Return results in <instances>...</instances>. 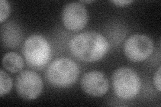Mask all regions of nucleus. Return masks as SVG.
<instances>
[{
  "instance_id": "obj_4",
  "label": "nucleus",
  "mask_w": 161,
  "mask_h": 107,
  "mask_svg": "<svg viewBox=\"0 0 161 107\" xmlns=\"http://www.w3.org/2000/svg\"><path fill=\"white\" fill-rule=\"evenodd\" d=\"M22 52L30 66L41 68L49 62L51 57V47L48 40L42 35L33 34L25 41Z\"/></svg>"
},
{
  "instance_id": "obj_7",
  "label": "nucleus",
  "mask_w": 161,
  "mask_h": 107,
  "mask_svg": "<svg viewBox=\"0 0 161 107\" xmlns=\"http://www.w3.org/2000/svg\"><path fill=\"white\" fill-rule=\"evenodd\" d=\"M88 20L87 10L80 2L69 3L63 9L62 22L69 31H80L86 26Z\"/></svg>"
},
{
  "instance_id": "obj_11",
  "label": "nucleus",
  "mask_w": 161,
  "mask_h": 107,
  "mask_svg": "<svg viewBox=\"0 0 161 107\" xmlns=\"http://www.w3.org/2000/svg\"><path fill=\"white\" fill-rule=\"evenodd\" d=\"M0 96H3L11 91L13 86L12 79L3 70L0 71Z\"/></svg>"
},
{
  "instance_id": "obj_1",
  "label": "nucleus",
  "mask_w": 161,
  "mask_h": 107,
  "mask_svg": "<svg viewBox=\"0 0 161 107\" xmlns=\"http://www.w3.org/2000/svg\"><path fill=\"white\" fill-rule=\"evenodd\" d=\"M69 49L77 59L93 62L107 54L109 44L102 34L96 32H85L74 35L69 42Z\"/></svg>"
},
{
  "instance_id": "obj_3",
  "label": "nucleus",
  "mask_w": 161,
  "mask_h": 107,
  "mask_svg": "<svg viewBox=\"0 0 161 107\" xmlns=\"http://www.w3.org/2000/svg\"><path fill=\"white\" fill-rule=\"evenodd\" d=\"M112 80L114 93L121 99H132L140 90V78L138 73L130 68L121 67L115 70Z\"/></svg>"
},
{
  "instance_id": "obj_9",
  "label": "nucleus",
  "mask_w": 161,
  "mask_h": 107,
  "mask_svg": "<svg viewBox=\"0 0 161 107\" xmlns=\"http://www.w3.org/2000/svg\"><path fill=\"white\" fill-rule=\"evenodd\" d=\"M1 34L3 44L10 48L17 47L22 40V30L14 23H8L3 25Z\"/></svg>"
},
{
  "instance_id": "obj_12",
  "label": "nucleus",
  "mask_w": 161,
  "mask_h": 107,
  "mask_svg": "<svg viewBox=\"0 0 161 107\" xmlns=\"http://www.w3.org/2000/svg\"><path fill=\"white\" fill-rule=\"evenodd\" d=\"M0 22L3 23L6 20L10 13V5L6 0L0 1Z\"/></svg>"
},
{
  "instance_id": "obj_13",
  "label": "nucleus",
  "mask_w": 161,
  "mask_h": 107,
  "mask_svg": "<svg viewBox=\"0 0 161 107\" xmlns=\"http://www.w3.org/2000/svg\"><path fill=\"white\" fill-rule=\"evenodd\" d=\"M160 71H161V67L159 66L158 70L156 71L154 76H153V83L155 88L159 92L161 90V86H160Z\"/></svg>"
},
{
  "instance_id": "obj_2",
  "label": "nucleus",
  "mask_w": 161,
  "mask_h": 107,
  "mask_svg": "<svg viewBox=\"0 0 161 107\" xmlns=\"http://www.w3.org/2000/svg\"><path fill=\"white\" fill-rule=\"evenodd\" d=\"M79 68L74 60L69 58H59L50 63L45 72L48 82L57 88H67L78 79Z\"/></svg>"
},
{
  "instance_id": "obj_14",
  "label": "nucleus",
  "mask_w": 161,
  "mask_h": 107,
  "mask_svg": "<svg viewBox=\"0 0 161 107\" xmlns=\"http://www.w3.org/2000/svg\"><path fill=\"white\" fill-rule=\"evenodd\" d=\"M111 3H114L117 6L123 7L128 6L130 3H133V1L132 0H114V1H111Z\"/></svg>"
},
{
  "instance_id": "obj_15",
  "label": "nucleus",
  "mask_w": 161,
  "mask_h": 107,
  "mask_svg": "<svg viewBox=\"0 0 161 107\" xmlns=\"http://www.w3.org/2000/svg\"><path fill=\"white\" fill-rule=\"evenodd\" d=\"M80 3H92V2H93V1H92V0H91V1H81V2H80Z\"/></svg>"
},
{
  "instance_id": "obj_8",
  "label": "nucleus",
  "mask_w": 161,
  "mask_h": 107,
  "mask_svg": "<svg viewBox=\"0 0 161 107\" xmlns=\"http://www.w3.org/2000/svg\"><path fill=\"white\" fill-rule=\"evenodd\" d=\"M80 86L85 93L94 97L103 96L108 93L109 87L106 76L97 70L85 73L80 80Z\"/></svg>"
},
{
  "instance_id": "obj_6",
  "label": "nucleus",
  "mask_w": 161,
  "mask_h": 107,
  "mask_svg": "<svg viewBox=\"0 0 161 107\" xmlns=\"http://www.w3.org/2000/svg\"><path fill=\"white\" fill-rule=\"evenodd\" d=\"M15 86L20 97L31 100L36 99L41 94L43 82L37 72L32 70H24L17 76Z\"/></svg>"
},
{
  "instance_id": "obj_5",
  "label": "nucleus",
  "mask_w": 161,
  "mask_h": 107,
  "mask_svg": "<svg viewBox=\"0 0 161 107\" xmlns=\"http://www.w3.org/2000/svg\"><path fill=\"white\" fill-rule=\"evenodd\" d=\"M154 50L153 40L147 35L136 34L130 36L124 43V52L132 62H142L152 55Z\"/></svg>"
},
{
  "instance_id": "obj_10",
  "label": "nucleus",
  "mask_w": 161,
  "mask_h": 107,
  "mask_svg": "<svg viewBox=\"0 0 161 107\" xmlns=\"http://www.w3.org/2000/svg\"><path fill=\"white\" fill-rule=\"evenodd\" d=\"M3 67L11 73H17L24 68V59L19 54L14 52H8L2 58Z\"/></svg>"
}]
</instances>
